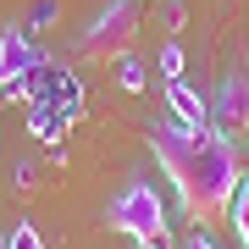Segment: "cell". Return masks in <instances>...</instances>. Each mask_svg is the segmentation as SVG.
I'll return each mask as SVG.
<instances>
[{
    "instance_id": "obj_1",
    "label": "cell",
    "mask_w": 249,
    "mask_h": 249,
    "mask_svg": "<svg viewBox=\"0 0 249 249\" xmlns=\"http://www.w3.org/2000/svg\"><path fill=\"white\" fill-rule=\"evenodd\" d=\"M150 150L160 160V172L172 178L183 211L194 222H216L227 216L232 194H238V155H232L227 139L216 133H183V127H155L150 133Z\"/></svg>"
},
{
    "instance_id": "obj_2",
    "label": "cell",
    "mask_w": 249,
    "mask_h": 249,
    "mask_svg": "<svg viewBox=\"0 0 249 249\" xmlns=\"http://www.w3.org/2000/svg\"><path fill=\"white\" fill-rule=\"evenodd\" d=\"M111 227L133 244H172L166 238V205H160L155 183H127L111 205Z\"/></svg>"
},
{
    "instance_id": "obj_3",
    "label": "cell",
    "mask_w": 249,
    "mask_h": 249,
    "mask_svg": "<svg viewBox=\"0 0 249 249\" xmlns=\"http://www.w3.org/2000/svg\"><path fill=\"white\" fill-rule=\"evenodd\" d=\"M139 39V11L133 0H111V6H100V17L83 28L78 50L89 55V61H116V55H127Z\"/></svg>"
},
{
    "instance_id": "obj_4",
    "label": "cell",
    "mask_w": 249,
    "mask_h": 249,
    "mask_svg": "<svg viewBox=\"0 0 249 249\" xmlns=\"http://www.w3.org/2000/svg\"><path fill=\"white\" fill-rule=\"evenodd\" d=\"M34 72H39L34 45L22 39V28H6V34H0V89H17V83H28Z\"/></svg>"
},
{
    "instance_id": "obj_5",
    "label": "cell",
    "mask_w": 249,
    "mask_h": 249,
    "mask_svg": "<svg viewBox=\"0 0 249 249\" xmlns=\"http://www.w3.org/2000/svg\"><path fill=\"white\" fill-rule=\"evenodd\" d=\"M216 116H222V127L227 133H238V127H249V78L244 72H227L222 78V89H216Z\"/></svg>"
},
{
    "instance_id": "obj_6",
    "label": "cell",
    "mask_w": 249,
    "mask_h": 249,
    "mask_svg": "<svg viewBox=\"0 0 249 249\" xmlns=\"http://www.w3.org/2000/svg\"><path fill=\"white\" fill-rule=\"evenodd\" d=\"M166 106H172V116H178L183 133H211V127H205V122H211V106H205V100L188 89L183 78H178V83H166Z\"/></svg>"
},
{
    "instance_id": "obj_7",
    "label": "cell",
    "mask_w": 249,
    "mask_h": 249,
    "mask_svg": "<svg viewBox=\"0 0 249 249\" xmlns=\"http://www.w3.org/2000/svg\"><path fill=\"white\" fill-rule=\"evenodd\" d=\"M34 106H45V111L61 116V122H72L78 106H83V89H78V78H72V72H50V94L34 100Z\"/></svg>"
},
{
    "instance_id": "obj_8",
    "label": "cell",
    "mask_w": 249,
    "mask_h": 249,
    "mask_svg": "<svg viewBox=\"0 0 249 249\" xmlns=\"http://www.w3.org/2000/svg\"><path fill=\"white\" fill-rule=\"evenodd\" d=\"M227 222H232V238L249 249V172L238 178V194H232V205H227Z\"/></svg>"
},
{
    "instance_id": "obj_9",
    "label": "cell",
    "mask_w": 249,
    "mask_h": 249,
    "mask_svg": "<svg viewBox=\"0 0 249 249\" xmlns=\"http://www.w3.org/2000/svg\"><path fill=\"white\" fill-rule=\"evenodd\" d=\"M116 83H122V89L127 94H144V83H150V78H144V61H133V55H116Z\"/></svg>"
},
{
    "instance_id": "obj_10",
    "label": "cell",
    "mask_w": 249,
    "mask_h": 249,
    "mask_svg": "<svg viewBox=\"0 0 249 249\" xmlns=\"http://www.w3.org/2000/svg\"><path fill=\"white\" fill-rule=\"evenodd\" d=\"M28 127H34V139H45V144H55V139H61V116H55V111H45V106H34Z\"/></svg>"
},
{
    "instance_id": "obj_11",
    "label": "cell",
    "mask_w": 249,
    "mask_h": 249,
    "mask_svg": "<svg viewBox=\"0 0 249 249\" xmlns=\"http://www.w3.org/2000/svg\"><path fill=\"white\" fill-rule=\"evenodd\" d=\"M6 244H11V249H45V238H39L34 222H17V227L6 232Z\"/></svg>"
},
{
    "instance_id": "obj_12",
    "label": "cell",
    "mask_w": 249,
    "mask_h": 249,
    "mask_svg": "<svg viewBox=\"0 0 249 249\" xmlns=\"http://www.w3.org/2000/svg\"><path fill=\"white\" fill-rule=\"evenodd\" d=\"M160 78H166V83H178V78H183V50H178V45L160 50Z\"/></svg>"
},
{
    "instance_id": "obj_13",
    "label": "cell",
    "mask_w": 249,
    "mask_h": 249,
    "mask_svg": "<svg viewBox=\"0 0 249 249\" xmlns=\"http://www.w3.org/2000/svg\"><path fill=\"white\" fill-rule=\"evenodd\" d=\"M183 249H216V238H211V232H205V227H194V232H188V238H183Z\"/></svg>"
},
{
    "instance_id": "obj_14",
    "label": "cell",
    "mask_w": 249,
    "mask_h": 249,
    "mask_svg": "<svg viewBox=\"0 0 249 249\" xmlns=\"http://www.w3.org/2000/svg\"><path fill=\"white\" fill-rule=\"evenodd\" d=\"M50 17H55V0H39L34 6V28H50Z\"/></svg>"
},
{
    "instance_id": "obj_15",
    "label": "cell",
    "mask_w": 249,
    "mask_h": 249,
    "mask_svg": "<svg viewBox=\"0 0 249 249\" xmlns=\"http://www.w3.org/2000/svg\"><path fill=\"white\" fill-rule=\"evenodd\" d=\"M133 249H172V244H133Z\"/></svg>"
},
{
    "instance_id": "obj_16",
    "label": "cell",
    "mask_w": 249,
    "mask_h": 249,
    "mask_svg": "<svg viewBox=\"0 0 249 249\" xmlns=\"http://www.w3.org/2000/svg\"><path fill=\"white\" fill-rule=\"evenodd\" d=\"M0 249H11V244H6V232H0Z\"/></svg>"
}]
</instances>
